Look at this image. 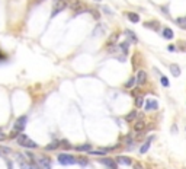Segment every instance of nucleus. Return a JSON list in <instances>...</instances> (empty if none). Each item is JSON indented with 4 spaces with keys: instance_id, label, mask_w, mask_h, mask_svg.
<instances>
[{
    "instance_id": "obj_27",
    "label": "nucleus",
    "mask_w": 186,
    "mask_h": 169,
    "mask_svg": "<svg viewBox=\"0 0 186 169\" xmlns=\"http://www.w3.org/2000/svg\"><path fill=\"white\" fill-rule=\"evenodd\" d=\"M160 83L163 84L164 88H167V86H169V79H167V77H166V76H161V77H160Z\"/></svg>"
},
{
    "instance_id": "obj_3",
    "label": "nucleus",
    "mask_w": 186,
    "mask_h": 169,
    "mask_svg": "<svg viewBox=\"0 0 186 169\" xmlns=\"http://www.w3.org/2000/svg\"><path fill=\"white\" fill-rule=\"evenodd\" d=\"M35 162L39 166V169H51V159L41 155L38 158H35Z\"/></svg>"
},
{
    "instance_id": "obj_11",
    "label": "nucleus",
    "mask_w": 186,
    "mask_h": 169,
    "mask_svg": "<svg viewBox=\"0 0 186 169\" xmlns=\"http://www.w3.org/2000/svg\"><path fill=\"white\" fill-rule=\"evenodd\" d=\"M169 69H170V73L173 74L175 77H179L180 76V73H182V70H180V66H177V64H170L169 66Z\"/></svg>"
},
{
    "instance_id": "obj_24",
    "label": "nucleus",
    "mask_w": 186,
    "mask_h": 169,
    "mask_svg": "<svg viewBox=\"0 0 186 169\" xmlns=\"http://www.w3.org/2000/svg\"><path fill=\"white\" fill-rule=\"evenodd\" d=\"M60 146L63 147V149H66V150H70L71 147H73V146H71V144H70V143H68V141H67V140H63V141H60Z\"/></svg>"
},
{
    "instance_id": "obj_39",
    "label": "nucleus",
    "mask_w": 186,
    "mask_h": 169,
    "mask_svg": "<svg viewBox=\"0 0 186 169\" xmlns=\"http://www.w3.org/2000/svg\"><path fill=\"white\" fill-rule=\"evenodd\" d=\"M95 2H96V3H99V2H102V0H95Z\"/></svg>"
},
{
    "instance_id": "obj_9",
    "label": "nucleus",
    "mask_w": 186,
    "mask_h": 169,
    "mask_svg": "<svg viewBox=\"0 0 186 169\" xmlns=\"http://www.w3.org/2000/svg\"><path fill=\"white\" fill-rule=\"evenodd\" d=\"M145 80H147V73L144 72V70H140L137 73V83L138 86H142V84L145 83Z\"/></svg>"
},
{
    "instance_id": "obj_12",
    "label": "nucleus",
    "mask_w": 186,
    "mask_h": 169,
    "mask_svg": "<svg viewBox=\"0 0 186 169\" xmlns=\"http://www.w3.org/2000/svg\"><path fill=\"white\" fill-rule=\"evenodd\" d=\"M77 152H92V144L90 143H84V144H80V146H76L74 147Z\"/></svg>"
},
{
    "instance_id": "obj_35",
    "label": "nucleus",
    "mask_w": 186,
    "mask_h": 169,
    "mask_svg": "<svg viewBox=\"0 0 186 169\" xmlns=\"http://www.w3.org/2000/svg\"><path fill=\"white\" fill-rule=\"evenodd\" d=\"M134 169H144V168H142L140 163H135V165H134Z\"/></svg>"
},
{
    "instance_id": "obj_38",
    "label": "nucleus",
    "mask_w": 186,
    "mask_h": 169,
    "mask_svg": "<svg viewBox=\"0 0 186 169\" xmlns=\"http://www.w3.org/2000/svg\"><path fill=\"white\" fill-rule=\"evenodd\" d=\"M33 2H35V3H41L42 0H33Z\"/></svg>"
},
{
    "instance_id": "obj_26",
    "label": "nucleus",
    "mask_w": 186,
    "mask_h": 169,
    "mask_svg": "<svg viewBox=\"0 0 186 169\" xmlns=\"http://www.w3.org/2000/svg\"><path fill=\"white\" fill-rule=\"evenodd\" d=\"M176 22L180 25L182 28H186V16H183V18H179V19H176Z\"/></svg>"
},
{
    "instance_id": "obj_34",
    "label": "nucleus",
    "mask_w": 186,
    "mask_h": 169,
    "mask_svg": "<svg viewBox=\"0 0 186 169\" xmlns=\"http://www.w3.org/2000/svg\"><path fill=\"white\" fill-rule=\"evenodd\" d=\"M167 50H169L170 53H173V51H176V47H175V45H169V48H167Z\"/></svg>"
},
{
    "instance_id": "obj_5",
    "label": "nucleus",
    "mask_w": 186,
    "mask_h": 169,
    "mask_svg": "<svg viewBox=\"0 0 186 169\" xmlns=\"http://www.w3.org/2000/svg\"><path fill=\"white\" fill-rule=\"evenodd\" d=\"M26 123H28V117L26 115H22V117H19V118L16 120V123H15V128L17 133L21 134L23 130H25V127H26Z\"/></svg>"
},
{
    "instance_id": "obj_1",
    "label": "nucleus",
    "mask_w": 186,
    "mask_h": 169,
    "mask_svg": "<svg viewBox=\"0 0 186 169\" xmlns=\"http://www.w3.org/2000/svg\"><path fill=\"white\" fill-rule=\"evenodd\" d=\"M16 141H17V144H19V146L26 147V149H37V147H38V144H37L35 141L31 140L26 134H22V133L16 137Z\"/></svg>"
},
{
    "instance_id": "obj_10",
    "label": "nucleus",
    "mask_w": 186,
    "mask_h": 169,
    "mask_svg": "<svg viewBox=\"0 0 186 169\" xmlns=\"http://www.w3.org/2000/svg\"><path fill=\"white\" fill-rule=\"evenodd\" d=\"M116 162L119 165H125V166H131L132 165V159L128 158V156H118L116 158Z\"/></svg>"
},
{
    "instance_id": "obj_7",
    "label": "nucleus",
    "mask_w": 186,
    "mask_h": 169,
    "mask_svg": "<svg viewBox=\"0 0 186 169\" xmlns=\"http://www.w3.org/2000/svg\"><path fill=\"white\" fill-rule=\"evenodd\" d=\"M159 108V102L154 101V99H147L145 101V105H144V109L145 111H154Z\"/></svg>"
},
{
    "instance_id": "obj_13",
    "label": "nucleus",
    "mask_w": 186,
    "mask_h": 169,
    "mask_svg": "<svg viewBox=\"0 0 186 169\" xmlns=\"http://www.w3.org/2000/svg\"><path fill=\"white\" fill-rule=\"evenodd\" d=\"M144 128H145V121L140 120L137 123H134V130H135V131H142Z\"/></svg>"
},
{
    "instance_id": "obj_32",
    "label": "nucleus",
    "mask_w": 186,
    "mask_h": 169,
    "mask_svg": "<svg viewBox=\"0 0 186 169\" xmlns=\"http://www.w3.org/2000/svg\"><path fill=\"white\" fill-rule=\"evenodd\" d=\"M31 169H39V166L37 165V162H32V163H31Z\"/></svg>"
},
{
    "instance_id": "obj_2",
    "label": "nucleus",
    "mask_w": 186,
    "mask_h": 169,
    "mask_svg": "<svg viewBox=\"0 0 186 169\" xmlns=\"http://www.w3.org/2000/svg\"><path fill=\"white\" fill-rule=\"evenodd\" d=\"M58 162L63 166H68V165L77 163V158H74L73 155H68V153H61V155H58Z\"/></svg>"
},
{
    "instance_id": "obj_31",
    "label": "nucleus",
    "mask_w": 186,
    "mask_h": 169,
    "mask_svg": "<svg viewBox=\"0 0 186 169\" xmlns=\"http://www.w3.org/2000/svg\"><path fill=\"white\" fill-rule=\"evenodd\" d=\"M115 40H116V35H112V38L108 41V44H114V42H115Z\"/></svg>"
},
{
    "instance_id": "obj_6",
    "label": "nucleus",
    "mask_w": 186,
    "mask_h": 169,
    "mask_svg": "<svg viewBox=\"0 0 186 169\" xmlns=\"http://www.w3.org/2000/svg\"><path fill=\"white\" fill-rule=\"evenodd\" d=\"M66 2H67V6L73 9V12H76V10H79V9L84 7V6L82 5V2H80V0H66Z\"/></svg>"
},
{
    "instance_id": "obj_17",
    "label": "nucleus",
    "mask_w": 186,
    "mask_h": 169,
    "mask_svg": "<svg viewBox=\"0 0 186 169\" xmlns=\"http://www.w3.org/2000/svg\"><path fill=\"white\" fill-rule=\"evenodd\" d=\"M135 84H137V77H134V76H132V77H130V80L125 83V88H126V89H131V88H134Z\"/></svg>"
},
{
    "instance_id": "obj_8",
    "label": "nucleus",
    "mask_w": 186,
    "mask_h": 169,
    "mask_svg": "<svg viewBox=\"0 0 186 169\" xmlns=\"http://www.w3.org/2000/svg\"><path fill=\"white\" fill-rule=\"evenodd\" d=\"M99 162H100V163H103V165H106L109 169H116V165H115V160H114V159L102 158V159H99Z\"/></svg>"
},
{
    "instance_id": "obj_15",
    "label": "nucleus",
    "mask_w": 186,
    "mask_h": 169,
    "mask_svg": "<svg viewBox=\"0 0 186 169\" xmlns=\"http://www.w3.org/2000/svg\"><path fill=\"white\" fill-rule=\"evenodd\" d=\"M135 118H137V109H132L130 114H126L125 121H128V123H132V121H134Z\"/></svg>"
},
{
    "instance_id": "obj_29",
    "label": "nucleus",
    "mask_w": 186,
    "mask_h": 169,
    "mask_svg": "<svg viewBox=\"0 0 186 169\" xmlns=\"http://www.w3.org/2000/svg\"><path fill=\"white\" fill-rule=\"evenodd\" d=\"M89 12H92V13H93V18H95V19H99V18H100V13H98L96 10H93V9H89Z\"/></svg>"
},
{
    "instance_id": "obj_33",
    "label": "nucleus",
    "mask_w": 186,
    "mask_h": 169,
    "mask_svg": "<svg viewBox=\"0 0 186 169\" xmlns=\"http://www.w3.org/2000/svg\"><path fill=\"white\" fill-rule=\"evenodd\" d=\"M102 9H103V10L106 12V13H110V15H112V10H110L109 7H106V6H103V7H102Z\"/></svg>"
},
{
    "instance_id": "obj_36",
    "label": "nucleus",
    "mask_w": 186,
    "mask_h": 169,
    "mask_svg": "<svg viewBox=\"0 0 186 169\" xmlns=\"http://www.w3.org/2000/svg\"><path fill=\"white\" fill-rule=\"evenodd\" d=\"M5 58H6V56H5V54H3V53H2V51H0V61H3Z\"/></svg>"
},
{
    "instance_id": "obj_40",
    "label": "nucleus",
    "mask_w": 186,
    "mask_h": 169,
    "mask_svg": "<svg viewBox=\"0 0 186 169\" xmlns=\"http://www.w3.org/2000/svg\"><path fill=\"white\" fill-rule=\"evenodd\" d=\"M52 2H54V3H55V2H60V0H52Z\"/></svg>"
},
{
    "instance_id": "obj_20",
    "label": "nucleus",
    "mask_w": 186,
    "mask_h": 169,
    "mask_svg": "<svg viewBox=\"0 0 186 169\" xmlns=\"http://www.w3.org/2000/svg\"><path fill=\"white\" fill-rule=\"evenodd\" d=\"M90 155H93V156H103V155H106V149H100V150H92V152H89Z\"/></svg>"
},
{
    "instance_id": "obj_19",
    "label": "nucleus",
    "mask_w": 186,
    "mask_h": 169,
    "mask_svg": "<svg viewBox=\"0 0 186 169\" xmlns=\"http://www.w3.org/2000/svg\"><path fill=\"white\" fill-rule=\"evenodd\" d=\"M144 26L151 28V29H154V31H159V22H145L144 23Z\"/></svg>"
},
{
    "instance_id": "obj_4",
    "label": "nucleus",
    "mask_w": 186,
    "mask_h": 169,
    "mask_svg": "<svg viewBox=\"0 0 186 169\" xmlns=\"http://www.w3.org/2000/svg\"><path fill=\"white\" fill-rule=\"evenodd\" d=\"M52 5H54V7H52V12H51V18H55L60 12H63L67 7V2L66 0H60V2H55Z\"/></svg>"
},
{
    "instance_id": "obj_37",
    "label": "nucleus",
    "mask_w": 186,
    "mask_h": 169,
    "mask_svg": "<svg viewBox=\"0 0 186 169\" xmlns=\"http://www.w3.org/2000/svg\"><path fill=\"white\" fill-rule=\"evenodd\" d=\"M7 168L12 169V162H10V160H7Z\"/></svg>"
},
{
    "instance_id": "obj_23",
    "label": "nucleus",
    "mask_w": 186,
    "mask_h": 169,
    "mask_svg": "<svg viewBox=\"0 0 186 169\" xmlns=\"http://www.w3.org/2000/svg\"><path fill=\"white\" fill-rule=\"evenodd\" d=\"M148 149H150V140H147V141H145V143H144V144L141 146V149H140V153H141V155H144V153L147 152Z\"/></svg>"
},
{
    "instance_id": "obj_30",
    "label": "nucleus",
    "mask_w": 186,
    "mask_h": 169,
    "mask_svg": "<svg viewBox=\"0 0 186 169\" xmlns=\"http://www.w3.org/2000/svg\"><path fill=\"white\" fill-rule=\"evenodd\" d=\"M3 140H6V134L0 130V141H3Z\"/></svg>"
},
{
    "instance_id": "obj_28",
    "label": "nucleus",
    "mask_w": 186,
    "mask_h": 169,
    "mask_svg": "<svg viewBox=\"0 0 186 169\" xmlns=\"http://www.w3.org/2000/svg\"><path fill=\"white\" fill-rule=\"evenodd\" d=\"M77 163H80L82 166H87L89 165V160L86 158H79L77 159Z\"/></svg>"
},
{
    "instance_id": "obj_14",
    "label": "nucleus",
    "mask_w": 186,
    "mask_h": 169,
    "mask_svg": "<svg viewBox=\"0 0 186 169\" xmlns=\"http://www.w3.org/2000/svg\"><path fill=\"white\" fill-rule=\"evenodd\" d=\"M163 37L166 38V40H173L175 34H173V31H172L170 28H164L163 29Z\"/></svg>"
},
{
    "instance_id": "obj_25",
    "label": "nucleus",
    "mask_w": 186,
    "mask_h": 169,
    "mask_svg": "<svg viewBox=\"0 0 186 169\" xmlns=\"http://www.w3.org/2000/svg\"><path fill=\"white\" fill-rule=\"evenodd\" d=\"M128 45H130V42H128V41H124L122 44H119L121 51H124V53H128Z\"/></svg>"
},
{
    "instance_id": "obj_21",
    "label": "nucleus",
    "mask_w": 186,
    "mask_h": 169,
    "mask_svg": "<svg viewBox=\"0 0 186 169\" xmlns=\"http://www.w3.org/2000/svg\"><path fill=\"white\" fill-rule=\"evenodd\" d=\"M125 35H128V37H130V41H131V42H137V35L135 34H132L131 31H130V29H126L125 31Z\"/></svg>"
},
{
    "instance_id": "obj_22",
    "label": "nucleus",
    "mask_w": 186,
    "mask_h": 169,
    "mask_svg": "<svg viewBox=\"0 0 186 169\" xmlns=\"http://www.w3.org/2000/svg\"><path fill=\"white\" fill-rule=\"evenodd\" d=\"M57 147H60V141H52V143H49L45 149H47V150H55Z\"/></svg>"
},
{
    "instance_id": "obj_16",
    "label": "nucleus",
    "mask_w": 186,
    "mask_h": 169,
    "mask_svg": "<svg viewBox=\"0 0 186 169\" xmlns=\"http://www.w3.org/2000/svg\"><path fill=\"white\" fill-rule=\"evenodd\" d=\"M126 16H128V19H130L131 22H134V23L140 22V16H138L137 13H132V12H130V13H126Z\"/></svg>"
},
{
    "instance_id": "obj_18",
    "label": "nucleus",
    "mask_w": 186,
    "mask_h": 169,
    "mask_svg": "<svg viewBox=\"0 0 186 169\" xmlns=\"http://www.w3.org/2000/svg\"><path fill=\"white\" fill-rule=\"evenodd\" d=\"M142 105H144V95L135 96V107H137V108H141Z\"/></svg>"
}]
</instances>
